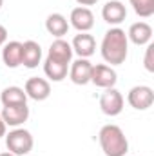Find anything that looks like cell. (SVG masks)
Segmentation results:
<instances>
[{"label":"cell","instance_id":"obj_21","mask_svg":"<svg viewBox=\"0 0 154 156\" xmlns=\"http://www.w3.org/2000/svg\"><path fill=\"white\" fill-rule=\"evenodd\" d=\"M154 44H147V49H145V69L149 73H154Z\"/></svg>","mask_w":154,"mask_h":156},{"label":"cell","instance_id":"obj_7","mask_svg":"<svg viewBox=\"0 0 154 156\" xmlns=\"http://www.w3.org/2000/svg\"><path fill=\"white\" fill-rule=\"evenodd\" d=\"M24 91L27 94V98L35 100V102H44L49 98L51 94V85L45 78H38V76H31L26 85H24Z\"/></svg>","mask_w":154,"mask_h":156},{"label":"cell","instance_id":"obj_13","mask_svg":"<svg viewBox=\"0 0 154 156\" xmlns=\"http://www.w3.org/2000/svg\"><path fill=\"white\" fill-rule=\"evenodd\" d=\"M47 58L51 60H56L60 64H71L73 60V47L69 42H65L64 38H56L51 45H49V53H47Z\"/></svg>","mask_w":154,"mask_h":156},{"label":"cell","instance_id":"obj_1","mask_svg":"<svg viewBox=\"0 0 154 156\" xmlns=\"http://www.w3.org/2000/svg\"><path fill=\"white\" fill-rule=\"evenodd\" d=\"M102 51V58L111 64V66H121L127 60L129 55V40H127V33L120 27H111L102 40L100 45Z\"/></svg>","mask_w":154,"mask_h":156},{"label":"cell","instance_id":"obj_23","mask_svg":"<svg viewBox=\"0 0 154 156\" xmlns=\"http://www.w3.org/2000/svg\"><path fill=\"white\" fill-rule=\"evenodd\" d=\"M76 2L82 5V7H87V5H94L98 0H76Z\"/></svg>","mask_w":154,"mask_h":156},{"label":"cell","instance_id":"obj_24","mask_svg":"<svg viewBox=\"0 0 154 156\" xmlns=\"http://www.w3.org/2000/svg\"><path fill=\"white\" fill-rule=\"evenodd\" d=\"M5 129H7V125L4 123V120H2V116H0V138L5 136Z\"/></svg>","mask_w":154,"mask_h":156},{"label":"cell","instance_id":"obj_25","mask_svg":"<svg viewBox=\"0 0 154 156\" xmlns=\"http://www.w3.org/2000/svg\"><path fill=\"white\" fill-rule=\"evenodd\" d=\"M0 156H15V154H13V153H9V151H7V153H2V154H0Z\"/></svg>","mask_w":154,"mask_h":156},{"label":"cell","instance_id":"obj_26","mask_svg":"<svg viewBox=\"0 0 154 156\" xmlns=\"http://www.w3.org/2000/svg\"><path fill=\"white\" fill-rule=\"evenodd\" d=\"M2 5H4V0H0V9H2Z\"/></svg>","mask_w":154,"mask_h":156},{"label":"cell","instance_id":"obj_19","mask_svg":"<svg viewBox=\"0 0 154 156\" xmlns=\"http://www.w3.org/2000/svg\"><path fill=\"white\" fill-rule=\"evenodd\" d=\"M69 66H71V64H69ZM69 66H67V64H60V62L51 60V58L45 56L44 73H45V76L51 78L53 82H62L64 78L67 76V73H69Z\"/></svg>","mask_w":154,"mask_h":156},{"label":"cell","instance_id":"obj_5","mask_svg":"<svg viewBox=\"0 0 154 156\" xmlns=\"http://www.w3.org/2000/svg\"><path fill=\"white\" fill-rule=\"evenodd\" d=\"M100 109L107 116H118L123 111V96L116 87L105 89V93L100 96Z\"/></svg>","mask_w":154,"mask_h":156},{"label":"cell","instance_id":"obj_3","mask_svg":"<svg viewBox=\"0 0 154 156\" xmlns=\"http://www.w3.org/2000/svg\"><path fill=\"white\" fill-rule=\"evenodd\" d=\"M33 145H35V140H33V136H31V133L27 129L16 127V129L9 131V134L5 133V147L15 156L29 154Z\"/></svg>","mask_w":154,"mask_h":156},{"label":"cell","instance_id":"obj_22","mask_svg":"<svg viewBox=\"0 0 154 156\" xmlns=\"http://www.w3.org/2000/svg\"><path fill=\"white\" fill-rule=\"evenodd\" d=\"M5 40H7V29L4 26H0V47L5 44Z\"/></svg>","mask_w":154,"mask_h":156},{"label":"cell","instance_id":"obj_15","mask_svg":"<svg viewBox=\"0 0 154 156\" xmlns=\"http://www.w3.org/2000/svg\"><path fill=\"white\" fill-rule=\"evenodd\" d=\"M152 38V27L147 22H134L129 31H127V40H131L134 45H147Z\"/></svg>","mask_w":154,"mask_h":156},{"label":"cell","instance_id":"obj_4","mask_svg":"<svg viewBox=\"0 0 154 156\" xmlns=\"http://www.w3.org/2000/svg\"><path fill=\"white\" fill-rule=\"evenodd\" d=\"M127 102L132 109L145 111L154 104V91L149 85H134L127 94Z\"/></svg>","mask_w":154,"mask_h":156},{"label":"cell","instance_id":"obj_20","mask_svg":"<svg viewBox=\"0 0 154 156\" xmlns=\"http://www.w3.org/2000/svg\"><path fill=\"white\" fill-rule=\"evenodd\" d=\"M134 13L142 18H149L154 15V0H129Z\"/></svg>","mask_w":154,"mask_h":156},{"label":"cell","instance_id":"obj_10","mask_svg":"<svg viewBox=\"0 0 154 156\" xmlns=\"http://www.w3.org/2000/svg\"><path fill=\"white\" fill-rule=\"evenodd\" d=\"M91 71H93V64L87 58H78L75 62H71L69 78L76 85H85L91 82Z\"/></svg>","mask_w":154,"mask_h":156},{"label":"cell","instance_id":"obj_11","mask_svg":"<svg viewBox=\"0 0 154 156\" xmlns=\"http://www.w3.org/2000/svg\"><path fill=\"white\" fill-rule=\"evenodd\" d=\"M102 18L109 24V26H118L127 18V9L120 0H109L103 7H102Z\"/></svg>","mask_w":154,"mask_h":156},{"label":"cell","instance_id":"obj_6","mask_svg":"<svg viewBox=\"0 0 154 156\" xmlns=\"http://www.w3.org/2000/svg\"><path fill=\"white\" fill-rule=\"evenodd\" d=\"M91 82L96 85V87H102V89H109V87H114L116 82H118V75L111 66H105V64H98V66H93V71H91Z\"/></svg>","mask_w":154,"mask_h":156},{"label":"cell","instance_id":"obj_17","mask_svg":"<svg viewBox=\"0 0 154 156\" xmlns=\"http://www.w3.org/2000/svg\"><path fill=\"white\" fill-rule=\"evenodd\" d=\"M45 29H47L49 35H53V37H56V38H62V37L67 35V31H69V22H67V18H65L64 15L53 13V15H49L47 20H45Z\"/></svg>","mask_w":154,"mask_h":156},{"label":"cell","instance_id":"obj_2","mask_svg":"<svg viewBox=\"0 0 154 156\" xmlns=\"http://www.w3.org/2000/svg\"><path fill=\"white\" fill-rule=\"evenodd\" d=\"M98 142L105 156H125L129 153V140L114 123H107L100 129Z\"/></svg>","mask_w":154,"mask_h":156},{"label":"cell","instance_id":"obj_9","mask_svg":"<svg viewBox=\"0 0 154 156\" xmlns=\"http://www.w3.org/2000/svg\"><path fill=\"white\" fill-rule=\"evenodd\" d=\"M69 20H71V26L80 33H87V31H91L94 27V15H93V11L89 7H82V5L75 7L71 11Z\"/></svg>","mask_w":154,"mask_h":156},{"label":"cell","instance_id":"obj_18","mask_svg":"<svg viewBox=\"0 0 154 156\" xmlns=\"http://www.w3.org/2000/svg\"><path fill=\"white\" fill-rule=\"evenodd\" d=\"M0 102H2L4 107H7V105H22V104H27V94H26V91L22 87L9 85L0 93Z\"/></svg>","mask_w":154,"mask_h":156},{"label":"cell","instance_id":"obj_12","mask_svg":"<svg viewBox=\"0 0 154 156\" xmlns=\"http://www.w3.org/2000/svg\"><path fill=\"white\" fill-rule=\"evenodd\" d=\"M71 47H73V53L78 55V58H89L96 51V40L89 33H80L73 38Z\"/></svg>","mask_w":154,"mask_h":156},{"label":"cell","instance_id":"obj_16","mask_svg":"<svg viewBox=\"0 0 154 156\" xmlns=\"http://www.w3.org/2000/svg\"><path fill=\"white\" fill-rule=\"evenodd\" d=\"M2 62L9 67V69H16L18 66H22V42H7L4 44L2 49Z\"/></svg>","mask_w":154,"mask_h":156},{"label":"cell","instance_id":"obj_8","mask_svg":"<svg viewBox=\"0 0 154 156\" xmlns=\"http://www.w3.org/2000/svg\"><path fill=\"white\" fill-rule=\"evenodd\" d=\"M0 116H2L5 125H9V127H20L29 118V107H27V104H22V105H7V107L2 109Z\"/></svg>","mask_w":154,"mask_h":156},{"label":"cell","instance_id":"obj_14","mask_svg":"<svg viewBox=\"0 0 154 156\" xmlns=\"http://www.w3.org/2000/svg\"><path fill=\"white\" fill-rule=\"evenodd\" d=\"M40 60H42V47L38 42L35 40H27L22 44V66L27 69H35L38 67Z\"/></svg>","mask_w":154,"mask_h":156}]
</instances>
